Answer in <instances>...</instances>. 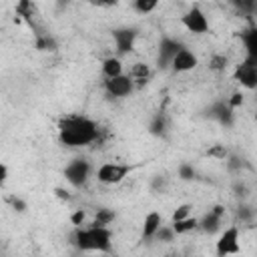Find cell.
Returning <instances> with one entry per match:
<instances>
[{"instance_id":"6da1fadb","label":"cell","mask_w":257,"mask_h":257,"mask_svg":"<svg viewBox=\"0 0 257 257\" xmlns=\"http://www.w3.org/2000/svg\"><path fill=\"white\" fill-rule=\"evenodd\" d=\"M58 141L68 149L88 147L98 141L100 128L98 124L84 114H66L58 120Z\"/></svg>"},{"instance_id":"7a4b0ae2","label":"cell","mask_w":257,"mask_h":257,"mask_svg":"<svg viewBox=\"0 0 257 257\" xmlns=\"http://www.w3.org/2000/svg\"><path fill=\"white\" fill-rule=\"evenodd\" d=\"M72 241L84 253H106L112 247V233L108 227H76Z\"/></svg>"},{"instance_id":"3957f363","label":"cell","mask_w":257,"mask_h":257,"mask_svg":"<svg viewBox=\"0 0 257 257\" xmlns=\"http://www.w3.org/2000/svg\"><path fill=\"white\" fill-rule=\"evenodd\" d=\"M241 251V243H239V227L231 225L227 229L221 231L219 239L215 241V255L217 257H229V255H237Z\"/></svg>"},{"instance_id":"277c9868","label":"cell","mask_w":257,"mask_h":257,"mask_svg":"<svg viewBox=\"0 0 257 257\" xmlns=\"http://www.w3.org/2000/svg\"><path fill=\"white\" fill-rule=\"evenodd\" d=\"M131 173L128 165L122 163H102L96 169V181L102 185H118Z\"/></svg>"},{"instance_id":"5b68a950","label":"cell","mask_w":257,"mask_h":257,"mask_svg":"<svg viewBox=\"0 0 257 257\" xmlns=\"http://www.w3.org/2000/svg\"><path fill=\"white\" fill-rule=\"evenodd\" d=\"M181 24H183V26L187 28V32H191V34H205V32H209L207 14H205L199 6L189 8V10L181 16Z\"/></svg>"},{"instance_id":"8992f818","label":"cell","mask_w":257,"mask_h":257,"mask_svg":"<svg viewBox=\"0 0 257 257\" xmlns=\"http://www.w3.org/2000/svg\"><path fill=\"white\" fill-rule=\"evenodd\" d=\"M104 90L108 96H116V98H124L128 96L133 90H135V80L128 76V74H122V76H116V78H104L102 82Z\"/></svg>"},{"instance_id":"52a82bcc","label":"cell","mask_w":257,"mask_h":257,"mask_svg":"<svg viewBox=\"0 0 257 257\" xmlns=\"http://www.w3.org/2000/svg\"><path fill=\"white\" fill-rule=\"evenodd\" d=\"M88 175H90V163H88L86 159H74V161H70V163L66 165V169H64L66 181L72 183V185H76V187L82 185V183H86Z\"/></svg>"},{"instance_id":"ba28073f","label":"cell","mask_w":257,"mask_h":257,"mask_svg":"<svg viewBox=\"0 0 257 257\" xmlns=\"http://www.w3.org/2000/svg\"><path fill=\"white\" fill-rule=\"evenodd\" d=\"M233 78L241 86H245L249 90H257V64H253L251 60H245V62L237 64Z\"/></svg>"},{"instance_id":"9c48e42d","label":"cell","mask_w":257,"mask_h":257,"mask_svg":"<svg viewBox=\"0 0 257 257\" xmlns=\"http://www.w3.org/2000/svg\"><path fill=\"white\" fill-rule=\"evenodd\" d=\"M197 64H199L197 54H195L193 50H189V48L183 46V48L177 52V56L173 58L171 68H173L175 72H189V70H193Z\"/></svg>"},{"instance_id":"30bf717a","label":"cell","mask_w":257,"mask_h":257,"mask_svg":"<svg viewBox=\"0 0 257 257\" xmlns=\"http://www.w3.org/2000/svg\"><path fill=\"white\" fill-rule=\"evenodd\" d=\"M225 215V207L221 205H215L213 209H209V213H205L203 219H199V227L205 231V233H215L221 225V219Z\"/></svg>"},{"instance_id":"8fae6325","label":"cell","mask_w":257,"mask_h":257,"mask_svg":"<svg viewBox=\"0 0 257 257\" xmlns=\"http://www.w3.org/2000/svg\"><path fill=\"white\" fill-rule=\"evenodd\" d=\"M163 227V217L159 211H149L143 221V239H155L159 229Z\"/></svg>"},{"instance_id":"7c38bea8","label":"cell","mask_w":257,"mask_h":257,"mask_svg":"<svg viewBox=\"0 0 257 257\" xmlns=\"http://www.w3.org/2000/svg\"><path fill=\"white\" fill-rule=\"evenodd\" d=\"M181 48H183V46H181L177 40H173V38H163V42H161V46H159V62H161V66L171 64L173 58L177 56V52H179Z\"/></svg>"},{"instance_id":"4fadbf2b","label":"cell","mask_w":257,"mask_h":257,"mask_svg":"<svg viewBox=\"0 0 257 257\" xmlns=\"http://www.w3.org/2000/svg\"><path fill=\"white\" fill-rule=\"evenodd\" d=\"M100 70H102V76L104 78H116V76H122L124 74V66H122V60L116 58V56H106L100 64Z\"/></svg>"},{"instance_id":"5bb4252c","label":"cell","mask_w":257,"mask_h":257,"mask_svg":"<svg viewBox=\"0 0 257 257\" xmlns=\"http://www.w3.org/2000/svg\"><path fill=\"white\" fill-rule=\"evenodd\" d=\"M14 10H16V14L22 16L30 26H34V16L38 14L34 2H30V0H20V2H16V8H14Z\"/></svg>"},{"instance_id":"9a60e30c","label":"cell","mask_w":257,"mask_h":257,"mask_svg":"<svg viewBox=\"0 0 257 257\" xmlns=\"http://www.w3.org/2000/svg\"><path fill=\"white\" fill-rule=\"evenodd\" d=\"M128 76L135 80V84H143V82H147V78L151 76V68H149V64H145V62H137V64L131 66Z\"/></svg>"},{"instance_id":"2e32d148","label":"cell","mask_w":257,"mask_h":257,"mask_svg":"<svg viewBox=\"0 0 257 257\" xmlns=\"http://www.w3.org/2000/svg\"><path fill=\"white\" fill-rule=\"evenodd\" d=\"M171 227H173L175 235H185V233L195 231V229L199 227V219H195V217H187V219H183V221H175Z\"/></svg>"},{"instance_id":"e0dca14e","label":"cell","mask_w":257,"mask_h":257,"mask_svg":"<svg viewBox=\"0 0 257 257\" xmlns=\"http://www.w3.org/2000/svg\"><path fill=\"white\" fill-rule=\"evenodd\" d=\"M133 36H135L133 30H116V32H114L118 52H126V50H131V46H133Z\"/></svg>"},{"instance_id":"ac0fdd59","label":"cell","mask_w":257,"mask_h":257,"mask_svg":"<svg viewBox=\"0 0 257 257\" xmlns=\"http://www.w3.org/2000/svg\"><path fill=\"white\" fill-rule=\"evenodd\" d=\"M114 211L112 209H98L96 213H94V219H92V223L90 225H94V227H108L112 221H114Z\"/></svg>"},{"instance_id":"d6986e66","label":"cell","mask_w":257,"mask_h":257,"mask_svg":"<svg viewBox=\"0 0 257 257\" xmlns=\"http://www.w3.org/2000/svg\"><path fill=\"white\" fill-rule=\"evenodd\" d=\"M245 46H247V54H249V60L253 64H257V30L249 32L245 36Z\"/></svg>"},{"instance_id":"ffe728a7","label":"cell","mask_w":257,"mask_h":257,"mask_svg":"<svg viewBox=\"0 0 257 257\" xmlns=\"http://www.w3.org/2000/svg\"><path fill=\"white\" fill-rule=\"evenodd\" d=\"M133 8L139 12V14H151L159 8V2L157 0H135L133 2Z\"/></svg>"},{"instance_id":"44dd1931","label":"cell","mask_w":257,"mask_h":257,"mask_svg":"<svg viewBox=\"0 0 257 257\" xmlns=\"http://www.w3.org/2000/svg\"><path fill=\"white\" fill-rule=\"evenodd\" d=\"M227 64H229V58L225 56V54H213L211 58H209V68L211 70H225L227 68Z\"/></svg>"},{"instance_id":"7402d4cb","label":"cell","mask_w":257,"mask_h":257,"mask_svg":"<svg viewBox=\"0 0 257 257\" xmlns=\"http://www.w3.org/2000/svg\"><path fill=\"white\" fill-rule=\"evenodd\" d=\"M191 205H181V207H177L175 209V213H173V223L175 221H183V219H187V217H191Z\"/></svg>"},{"instance_id":"603a6c76","label":"cell","mask_w":257,"mask_h":257,"mask_svg":"<svg viewBox=\"0 0 257 257\" xmlns=\"http://www.w3.org/2000/svg\"><path fill=\"white\" fill-rule=\"evenodd\" d=\"M207 155L213 157V159H225L227 157V149H225V145H215V147H211L207 151Z\"/></svg>"},{"instance_id":"cb8c5ba5","label":"cell","mask_w":257,"mask_h":257,"mask_svg":"<svg viewBox=\"0 0 257 257\" xmlns=\"http://www.w3.org/2000/svg\"><path fill=\"white\" fill-rule=\"evenodd\" d=\"M84 219H86V213H84V209H76V211L70 215V223H72L74 227H80V225L84 223Z\"/></svg>"},{"instance_id":"d4e9b609","label":"cell","mask_w":257,"mask_h":257,"mask_svg":"<svg viewBox=\"0 0 257 257\" xmlns=\"http://www.w3.org/2000/svg\"><path fill=\"white\" fill-rule=\"evenodd\" d=\"M227 104H229V108H237V106H241V104H243V92H233L231 98L227 100Z\"/></svg>"},{"instance_id":"484cf974","label":"cell","mask_w":257,"mask_h":257,"mask_svg":"<svg viewBox=\"0 0 257 257\" xmlns=\"http://www.w3.org/2000/svg\"><path fill=\"white\" fill-rule=\"evenodd\" d=\"M173 235H175L173 227H161V229H159V233H157V239H163V241H171V239H173Z\"/></svg>"},{"instance_id":"4316f807","label":"cell","mask_w":257,"mask_h":257,"mask_svg":"<svg viewBox=\"0 0 257 257\" xmlns=\"http://www.w3.org/2000/svg\"><path fill=\"white\" fill-rule=\"evenodd\" d=\"M10 203H12V207H14L16 211H24V209H26V205H24L20 199H16V197H10Z\"/></svg>"},{"instance_id":"83f0119b","label":"cell","mask_w":257,"mask_h":257,"mask_svg":"<svg viewBox=\"0 0 257 257\" xmlns=\"http://www.w3.org/2000/svg\"><path fill=\"white\" fill-rule=\"evenodd\" d=\"M6 179H8V167H6V163H2V165H0V183L4 185Z\"/></svg>"},{"instance_id":"f1b7e54d","label":"cell","mask_w":257,"mask_h":257,"mask_svg":"<svg viewBox=\"0 0 257 257\" xmlns=\"http://www.w3.org/2000/svg\"><path fill=\"white\" fill-rule=\"evenodd\" d=\"M181 177L183 179H191L193 177V169L191 167H181Z\"/></svg>"},{"instance_id":"f546056e","label":"cell","mask_w":257,"mask_h":257,"mask_svg":"<svg viewBox=\"0 0 257 257\" xmlns=\"http://www.w3.org/2000/svg\"><path fill=\"white\" fill-rule=\"evenodd\" d=\"M56 195H58L60 199H70V195H68V191H62V189H56Z\"/></svg>"},{"instance_id":"4dcf8cb0","label":"cell","mask_w":257,"mask_h":257,"mask_svg":"<svg viewBox=\"0 0 257 257\" xmlns=\"http://www.w3.org/2000/svg\"><path fill=\"white\" fill-rule=\"evenodd\" d=\"M255 120H257V112H255Z\"/></svg>"}]
</instances>
